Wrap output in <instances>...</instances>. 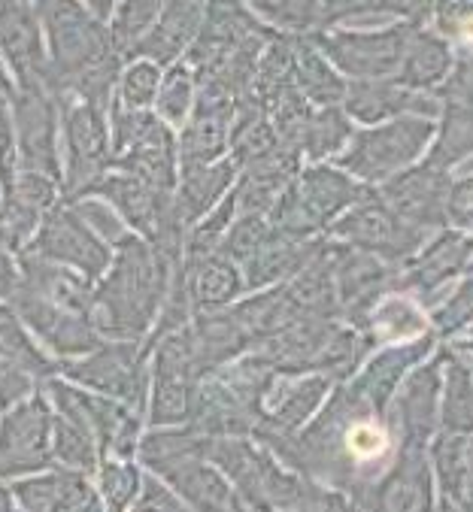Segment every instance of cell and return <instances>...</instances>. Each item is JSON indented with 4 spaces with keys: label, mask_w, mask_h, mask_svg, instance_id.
Returning <instances> with one entry per match:
<instances>
[{
    "label": "cell",
    "mask_w": 473,
    "mask_h": 512,
    "mask_svg": "<svg viewBox=\"0 0 473 512\" xmlns=\"http://www.w3.org/2000/svg\"><path fill=\"white\" fill-rule=\"evenodd\" d=\"M37 13L49 31V70L46 88H70V82L107 58L113 49L110 31L101 25L98 16H88L79 0H37Z\"/></svg>",
    "instance_id": "obj_1"
},
{
    "label": "cell",
    "mask_w": 473,
    "mask_h": 512,
    "mask_svg": "<svg viewBox=\"0 0 473 512\" xmlns=\"http://www.w3.org/2000/svg\"><path fill=\"white\" fill-rule=\"evenodd\" d=\"M0 52L19 88H46L49 61L43 58L40 19L28 0H0Z\"/></svg>",
    "instance_id": "obj_2"
},
{
    "label": "cell",
    "mask_w": 473,
    "mask_h": 512,
    "mask_svg": "<svg viewBox=\"0 0 473 512\" xmlns=\"http://www.w3.org/2000/svg\"><path fill=\"white\" fill-rule=\"evenodd\" d=\"M16 134L22 155L34 173H58L55 152V107L46 88H19L16 94Z\"/></svg>",
    "instance_id": "obj_3"
},
{
    "label": "cell",
    "mask_w": 473,
    "mask_h": 512,
    "mask_svg": "<svg viewBox=\"0 0 473 512\" xmlns=\"http://www.w3.org/2000/svg\"><path fill=\"white\" fill-rule=\"evenodd\" d=\"M207 0H167L158 13V25L134 46L131 55H146L152 64H170L192 43Z\"/></svg>",
    "instance_id": "obj_4"
},
{
    "label": "cell",
    "mask_w": 473,
    "mask_h": 512,
    "mask_svg": "<svg viewBox=\"0 0 473 512\" xmlns=\"http://www.w3.org/2000/svg\"><path fill=\"white\" fill-rule=\"evenodd\" d=\"M64 134L70 146V176L79 182L107 164V125L101 107L79 100L64 116Z\"/></svg>",
    "instance_id": "obj_5"
},
{
    "label": "cell",
    "mask_w": 473,
    "mask_h": 512,
    "mask_svg": "<svg viewBox=\"0 0 473 512\" xmlns=\"http://www.w3.org/2000/svg\"><path fill=\"white\" fill-rule=\"evenodd\" d=\"M164 0H125L122 10L113 16L110 25V43L119 55H131L134 46L152 31V22L158 19Z\"/></svg>",
    "instance_id": "obj_6"
},
{
    "label": "cell",
    "mask_w": 473,
    "mask_h": 512,
    "mask_svg": "<svg viewBox=\"0 0 473 512\" xmlns=\"http://www.w3.org/2000/svg\"><path fill=\"white\" fill-rule=\"evenodd\" d=\"M155 97H158L161 116H167L170 122H182L188 113V104H192V76H188V70L173 67L167 79L158 85Z\"/></svg>",
    "instance_id": "obj_7"
},
{
    "label": "cell",
    "mask_w": 473,
    "mask_h": 512,
    "mask_svg": "<svg viewBox=\"0 0 473 512\" xmlns=\"http://www.w3.org/2000/svg\"><path fill=\"white\" fill-rule=\"evenodd\" d=\"M158 94V64L137 61L122 79V104L128 110H143Z\"/></svg>",
    "instance_id": "obj_8"
},
{
    "label": "cell",
    "mask_w": 473,
    "mask_h": 512,
    "mask_svg": "<svg viewBox=\"0 0 473 512\" xmlns=\"http://www.w3.org/2000/svg\"><path fill=\"white\" fill-rule=\"evenodd\" d=\"M85 4L94 10V16H98V19H107L110 16V10H113V4H116V0H85Z\"/></svg>",
    "instance_id": "obj_9"
}]
</instances>
